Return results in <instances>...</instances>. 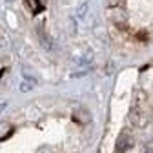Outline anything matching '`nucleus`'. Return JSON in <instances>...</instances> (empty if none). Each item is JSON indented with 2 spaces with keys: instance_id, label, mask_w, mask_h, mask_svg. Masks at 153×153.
Masks as SVG:
<instances>
[{
  "instance_id": "nucleus-2",
  "label": "nucleus",
  "mask_w": 153,
  "mask_h": 153,
  "mask_svg": "<svg viewBox=\"0 0 153 153\" xmlns=\"http://www.w3.org/2000/svg\"><path fill=\"white\" fill-rule=\"evenodd\" d=\"M144 153H153V148H148V149H146Z\"/></svg>"
},
{
  "instance_id": "nucleus-1",
  "label": "nucleus",
  "mask_w": 153,
  "mask_h": 153,
  "mask_svg": "<svg viewBox=\"0 0 153 153\" xmlns=\"http://www.w3.org/2000/svg\"><path fill=\"white\" fill-rule=\"evenodd\" d=\"M131 148V140L128 135H120L119 140H117V146H115V153H124Z\"/></svg>"
},
{
  "instance_id": "nucleus-3",
  "label": "nucleus",
  "mask_w": 153,
  "mask_h": 153,
  "mask_svg": "<svg viewBox=\"0 0 153 153\" xmlns=\"http://www.w3.org/2000/svg\"><path fill=\"white\" fill-rule=\"evenodd\" d=\"M6 2H11V0H6Z\"/></svg>"
}]
</instances>
